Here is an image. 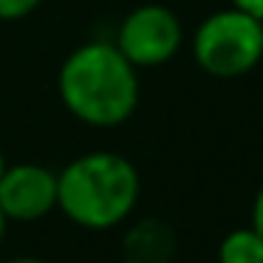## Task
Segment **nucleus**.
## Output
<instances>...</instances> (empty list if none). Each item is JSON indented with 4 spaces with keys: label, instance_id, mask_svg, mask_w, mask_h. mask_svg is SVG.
Here are the masks:
<instances>
[{
    "label": "nucleus",
    "instance_id": "9",
    "mask_svg": "<svg viewBox=\"0 0 263 263\" xmlns=\"http://www.w3.org/2000/svg\"><path fill=\"white\" fill-rule=\"evenodd\" d=\"M229 6L255 20H263V0H229Z\"/></svg>",
    "mask_w": 263,
    "mask_h": 263
},
{
    "label": "nucleus",
    "instance_id": "6",
    "mask_svg": "<svg viewBox=\"0 0 263 263\" xmlns=\"http://www.w3.org/2000/svg\"><path fill=\"white\" fill-rule=\"evenodd\" d=\"M176 255V238L170 227L156 218L136 223L125 238L122 260L125 263H173Z\"/></svg>",
    "mask_w": 263,
    "mask_h": 263
},
{
    "label": "nucleus",
    "instance_id": "4",
    "mask_svg": "<svg viewBox=\"0 0 263 263\" xmlns=\"http://www.w3.org/2000/svg\"><path fill=\"white\" fill-rule=\"evenodd\" d=\"M184 43L181 20L161 3L136 6L116 31V48L136 68H156L170 63Z\"/></svg>",
    "mask_w": 263,
    "mask_h": 263
},
{
    "label": "nucleus",
    "instance_id": "1",
    "mask_svg": "<svg viewBox=\"0 0 263 263\" xmlns=\"http://www.w3.org/2000/svg\"><path fill=\"white\" fill-rule=\"evenodd\" d=\"M57 91L65 110L82 125L119 127L139 105V74L116 43H85L65 57Z\"/></svg>",
    "mask_w": 263,
    "mask_h": 263
},
{
    "label": "nucleus",
    "instance_id": "13",
    "mask_svg": "<svg viewBox=\"0 0 263 263\" xmlns=\"http://www.w3.org/2000/svg\"><path fill=\"white\" fill-rule=\"evenodd\" d=\"M6 167H9V164H6V156L0 153V176H3V173H6Z\"/></svg>",
    "mask_w": 263,
    "mask_h": 263
},
{
    "label": "nucleus",
    "instance_id": "8",
    "mask_svg": "<svg viewBox=\"0 0 263 263\" xmlns=\"http://www.w3.org/2000/svg\"><path fill=\"white\" fill-rule=\"evenodd\" d=\"M37 6L40 0H0V20H23Z\"/></svg>",
    "mask_w": 263,
    "mask_h": 263
},
{
    "label": "nucleus",
    "instance_id": "3",
    "mask_svg": "<svg viewBox=\"0 0 263 263\" xmlns=\"http://www.w3.org/2000/svg\"><path fill=\"white\" fill-rule=\"evenodd\" d=\"M193 57L204 74L218 80L249 74L263 60V20L232 6L210 14L193 34Z\"/></svg>",
    "mask_w": 263,
    "mask_h": 263
},
{
    "label": "nucleus",
    "instance_id": "2",
    "mask_svg": "<svg viewBox=\"0 0 263 263\" xmlns=\"http://www.w3.org/2000/svg\"><path fill=\"white\" fill-rule=\"evenodd\" d=\"M142 193L130 159L110 150L77 156L57 173V210L82 229H114L133 212Z\"/></svg>",
    "mask_w": 263,
    "mask_h": 263
},
{
    "label": "nucleus",
    "instance_id": "10",
    "mask_svg": "<svg viewBox=\"0 0 263 263\" xmlns=\"http://www.w3.org/2000/svg\"><path fill=\"white\" fill-rule=\"evenodd\" d=\"M252 229L263 238V187L257 190V198L252 204Z\"/></svg>",
    "mask_w": 263,
    "mask_h": 263
},
{
    "label": "nucleus",
    "instance_id": "11",
    "mask_svg": "<svg viewBox=\"0 0 263 263\" xmlns=\"http://www.w3.org/2000/svg\"><path fill=\"white\" fill-rule=\"evenodd\" d=\"M6 227H9V218L3 215V210H0V243H3V238H6Z\"/></svg>",
    "mask_w": 263,
    "mask_h": 263
},
{
    "label": "nucleus",
    "instance_id": "12",
    "mask_svg": "<svg viewBox=\"0 0 263 263\" xmlns=\"http://www.w3.org/2000/svg\"><path fill=\"white\" fill-rule=\"evenodd\" d=\"M6 263H48V260H40V257H12Z\"/></svg>",
    "mask_w": 263,
    "mask_h": 263
},
{
    "label": "nucleus",
    "instance_id": "5",
    "mask_svg": "<svg viewBox=\"0 0 263 263\" xmlns=\"http://www.w3.org/2000/svg\"><path fill=\"white\" fill-rule=\"evenodd\" d=\"M0 210L9 221L31 223L57 210V173L43 164H12L0 176Z\"/></svg>",
    "mask_w": 263,
    "mask_h": 263
},
{
    "label": "nucleus",
    "instance_id": "7",
    "mask_svg": "<svg viewBox=\"0 0 263 263\" xmlns=\"http://www.w3.org/2000/svg\"><path fill=\"white\" fill-rule=\"evenodd\" d=\"M218 263H263V238L255 229H232L218 246Z\"/></svg>",
    "mask_w": 263,
    "mask_h": 263
}]
</instances>
